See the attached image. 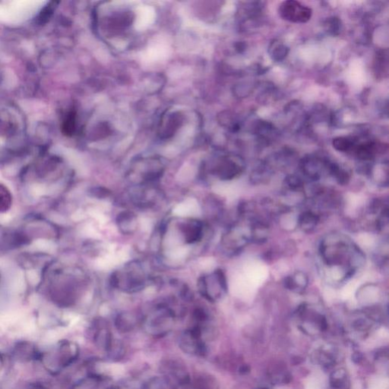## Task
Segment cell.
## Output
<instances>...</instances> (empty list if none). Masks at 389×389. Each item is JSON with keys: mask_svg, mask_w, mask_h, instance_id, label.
<instances>
[{"mask_svg": "<svg viewBox=\"0 0 389 389\" xmlns=\"http://www.w3.org/2000/svg\"><path fill=\"white\" fill-rule=\"evenodd\" d=\"M175 314L174 310L165 305H159L147 316L144 326L150 335L162 337L167 335L174 326Z\"/></svg>", "mask_w": 389, "mask_h": 389, "instance_id": "4", "label": "cell"}, {"mask_svg": "<svg viewBox=\"0 0 389 389\" xmlns=\"http://www.w3.org/2000/svg\"><path fill=\"white\" fill-rule=\"evenodd\" d=\"M250 243L249 228L244 229L238 225L229 226L222 237L221 247L229 256L241 253Z\"/></svg>", "mask_w": 389, "mask_h": 389, "instance_id": "5", "label": "cell"}, {"mask_svg": "<svg viewBox=\"0 0 389 389\" xmlns=\"http://www.w3.org/2000/svg\"><path fill=\"white\" fill-rule=\"evenodd\" d=\"M12 195L4 185L0 184V213L5 212L12 205Z\"/></svg>", "mask_w": 389, "mask_h": 389, "instance_id": "23", "label": "cell"}, {"mask_svg": "<svg viewBox=\"0 0 389 389\" xmlns=\"http://www.w3.org/2000/svg\"><path fill=\"white\" fill-rule=\"evenodd\" d=\"M107 355L112 360H119V359L122 358L123 354H124V345L123 343L120 341V340L113 339V342L110 344V347L107 349Z\"/></svg>", "mask_w": 389, "mask_h": 389, "instance_id": "21", "label": "cell"}, {"mask_svg": "<svg viewBox=\"0 0 389 389\" xmlns=\"http://www.w3.org/2000/svg\"><path fill=\"white\" fill-rule=\"evenodd\" d=\"M328 174L335 179V181L340 185H346L350 180L348 172L339 165L329 161L328 163Z\"/></svg>", "mask_w": 389, "mask_h": 389, "instance_id": "17", "label": "cell"}, {"mask_svg": "<svg viewBox=\"0 0 389 389\" xmlns=\"http://www.w3.org/2000/svg\"><path fill=\"white\" fill-rule=\"evenodd\" d=\"M63 132H65L66 135L68 134H71L74 131V115L73 113H70L63 123Z\"/></svg>", "mask_w": 389, "mask_h": 389, "instance_id": "25", "label": "cell"}, {"mask_svg": "<svg viewBox=\"0 0 389 389\" xmlns=\"http://www.w3.org/2000/svg\"><path fill=\"white\" fill-rule=\"evenodd\" d=\"M289 51H290L289 47L279 40H274L271 41L268 49L270 57L275 62H281L284 60L288 55Z\"/></svg>", "mask_w": 389, "mask_h": 389, "instance_id": "16", "label": "cell"}, {"mask_svg": "<svg viewBox=\"0 0 389 389\" xmlns=\"http://www.w3.org/2000/svg\"><path fill=\"white\" fill-rule=\"evenodd\" d=\"M50 4L48 7H46L42 12H41V16L39 17V19H41V22H45L47 19H50L52 13H53V10H54V5Z\"/></svg>", "mask_w": 389, "mask_h": 389, "instance_id": "26", "label": "cell"}, {"mask_svg": "<svg viewBox=\"0 0 389 389\" xmlns=\"http://www.w3.org/2000/svg\"><path fill=\"white\" fill-rule=\"evenodd\" d=\"M165 378L169 384L176 382L179 385H186L190 383V378L186 367L175 360H168L162 365Z\"/></svg>", "mask_w": 389, "mask_h": 389, "instance_id": "11", "label": "cell"}, {"mask_svg": "<svg viewBox=\"0 0 389 389\" xmlns=\"http://www.w3.org/2000/svg\"><path fill=\"white\" fill-rule=\"evenodd\" d=\"M308 278L306 274L297 271L284 278V285L286 289L296 293H302L308 287Z\"/></svg>", "mask_w": 389, "mask_h": 389, "instance_id": "13", "label": "cell"}, {"mask_svg": "<svg viewBox=\"0 0 389 389\" xmlns=\"http://www.w3.org/2000/svg\"><path fill=\"white\" fill-rule=\"evenodd\" d=\"M279 14L282 19L293 23H305L312 17L311 9L293 0L284 1L279 7Z\"/></svg>", "mask_w": 389, "mask_h": 389, "instance_id": "8", "label": "cell"}, {"mask_svg": "<svg viewBox=\"0 0 389 389\" xmlns=\"http://www.w3.org/2000/svg\"><path fill=\"white\" fill-rule=\"evenodd\" d=\"M217 387L215 378L208 375H199L192 381L193 389H217Z\"/></svg>", "mask_w": 389, "mask_h": 389, "instance_id": "20", "label": "cell"}, {"mask_svg": "<svg viewBox=\"0 0 389 389\" xmlns=\"http://www.w3.org/2000/svg\"><path fill=\"white\" fill-rule=\"evenodd\" d=\"M329 159L319 156H306L300 162V170L305 179L311 182H317L328 174Z\"/></svg>", "mask_w": 389, "mask_h": 389, "instance_id": "9", "label": "cell"}, {"mask_svg": "<svg viewBox=\"0 0 389 389\" xmlns=\"http://www.w3.org/2000/svg\"><path fill=\"white\" fill-rule=\"evenodd\" d=\"M199 293L209 302L220 300L227 292V281L223 270L216 269L201 277L198 283Z\"/></svg>", "mask_w": 389, "mask_h": 389, "instance_id": "3", "label": "cell"}, {"mask_svg": "<svg viewBox=\"0 0 389 389\" xmlns=\"http://www.w3.org/2000/svg\"><path fill=\"white\" fill-rule=\"evenodd\" d=\"M320 221V215L318 213L313 210H306L299 214L296 223L303 232H310L317 227Z\"/></svg>", "mask_w": 389, "mask_h": 389, "instance_id": "14", "label": "cell"}, {"mask_svg": "<svg viewBox=\"0 0 389 389\" xmlns=\"http://www.w3.org/2000/svg\"><path fill=\"white\" fill-rule=\"evenodd\" d=\"M169 384L165 377H151L142 384L141 389H168Z\"/></svg>", "mask_w": 389, "mask_h": 389, "instance_id": "22", "label": "cell"}, {"mask_svg": "<svg viewBox=\"0 0 389 389\" xmlns=\"http://www.w3.org/2000/svg\"><path fill=\"white\" fill-rule=\"evenodd\" d=\"M240 372L244 374L248 373L250 372V367L247 366H243L240 369Z\"/></svg>", "mask_w": 389, "mask_h": 389, "instance_id": "27", "label": "cell"}, {"mask_svg": "<svg viewBox=\"0 0 389 389\" xmlns=\"http://www.w3.org/2000/svg\"><path fill=\"white\" fill-rule=\"evenodd\" d=\"M147 275L144 266L138 261H132L115 271L110 277L114 288L126 293H138L147 285Z\"/></svg>", "mask_w": 389, "mask_h": 389, "instance_id": "2", "label": "cell"}, {"mask_svg": "<svg viewBox=\"0 0 389 389\" xmlns=\"http://www.w3.org/2000/svg\"><path fill=\"white\" fill-rule=\"evenodd\" d=\"M202 336L200 326H196L186 330L179 340V345L182 351L191 355H205L206 346L202 341Z\"/></svg>", "mask_w": 389, "mask_h": 389, "instance_id": "7", "label": "cell"}, {"mask_svg": "<svg viewBox=\"0 0 389 389\" xmlns=\"http://www.w3.org/2000/svg\"><path fill=\"white\" fill-rule=\"evenodd\" d=\"M262 389H267V388H262Z\"/></svg>", "mask_w": 389, "mask_h": 389, "instance_id": "28", "label": "cell"}, {"mask_svg": "<svg viewBox=\"0 0 389 389\" xmlns=\"http://www.w3.org/2000/svg\"><path fill=\"white\" fill-rule=\"evenodd\" d=\"M115 327L120 333H129L132 332L138 324L136 316L130 312L119 314L115 318Z\"/></svg>", "mask_w": 389, "mask_h": 389, "instance_id": "15", "label": "cell"}, {"mask_svg": "<svg viewBox=\"0 0 389 389\" xmlns=\"http://www.w3.org/2000/svg\"><path fill=\"white\" fill-rule=\"evenodd\" d=\"M245 169L244 161L238 156L220 159L213 169V174L220 180L228 181L239 177Z\"/></svg>", "mask_w": 389, "mask_h": 389, "instance_id": "6", "label": "cell"}, {"mask_svg": "<svg viewBox=\"0 0 389 389\" xmlns=\"http://www.w3.org/2000/svg\"><path fill=\"white\" fill-rule=\"evenodd\" d=\"M116 224L122 235H134L138 229V217L133 211L129 210L121 211L116 216Z\"/></svg>", "mask_w": 389, "mask_h": 389, "instance_id": "12", "label": "cell"}, {"mask_svg": "<svg viewBox=\"0 0 389 389\" xmlns=\"http://www.w3.org/2000/svg\"><path fill=\"white\" fill-rule=\"evenodd\" d=\"M319 253L322 263L336 284L352 278L365 263L364 253L347 235L329 232L320 241Z\"/></svg>", "mask_w": 389, "mask_h": 389, "instance_id": "1", "label": "cell"}, {"mask_svg": "<svg viewBox=\"0 0 389 389\" xmlns=\"http://www.w3.org/2000/svg\"><path fill=\"white\" fill-rule=\"evenodd\" d=\"M271 168L266 164H262L256 169L253 170L250 179L255 184H259V183H264L268 181L271 178Z\"/></svg>", "mask_w": 389, "mask_h": 389, "instance_id": "18", "label": "cell"}, {"mask_svg": "<svg viewBox=\"0 0 389 389\" xmlns=\"http://www.w3.org/2000/svg\"><path fill=\"white\" fill-rule=\"evenodd\" d=\"M328 27V31L333 35H338L341 30V22L340 19L337 17L329 18L326 23Z\"/></svg>", "mask_w": 389, "mask_h": 389, "instance_id": "24", "label": "cell"}, {"mask_svg": "<svg viewBox=\"0 0 389 389\" xmlns=\"http://www.w3.org/2000/svg\"><path fill=\"white\" fill-rule=\"evenodd\" d=\"M204 224L196 219H187L179 226L180 237L186 244H195L202 241L204 237Z\"/></svg>", "mask_w": 389, "mask_h": 389, "instance_id": "10", "label": "cell"}, {"mask_svg": "<svg viewBox=\"0 0 389 389\" xmlns=\"http://www.w3.org/2000/svg\"><path fill=\"white\" fill-rule=\"evenodd\" d=\"M357 141L354 137H338L334 138L332 145L338 151L349 152L351 151Z\"/></svg>", "mask_w": 389, "mask_h": 389, "instance_id": "19", "label": "cell"}]
</instances>
